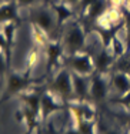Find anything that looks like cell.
Here are the masks:
<instances>
[{"instance_id": "obj_1", "label": "cell", "mask_w": 130, "mask_h": 134, "mask_svg": "<svg viewBox=\"0 0 130 134\" xmlns=\"http://www.w3.org/2000/svg\"><path fill=\"white\" fill-rule=\"evenodd\" d=\"M31 71H33V69L27 67L21 73H17V71L9 73L7 79H6V87L3 90L2 97H0V107L10 98L17 97L20 93L29 90V87L31 86Z\"/></svg>"}, {"instance_id": "obj_2", "label": "cell", "mask_w": 130, "mask_h": 134, "mask_svg": "<svg viewBox=\"0 0 130 134\" xmlns=\"http://www.w3.org/2000/svg\"><path fill=\"white\" fill-rule=\"evenodd\" d=\"M87 34L84 27L80 23H73L67 27L63 37V47H64V53L69 56L79 52H84V46H86Z\"/></svg>"}, {"instance_id": "obj_3", "label": "cell", "mask_w": 130, "mask_h": 134, "mask_svg": "<svg viewBox=\"0 0 130 134\" xmlns=\"http://www.w3.org/2000/svg\"><path fill=\"white\" fill-rule=\"evenodd\" d=\"M52 91L55 94H57L62 100H72L74 97L72 70L62 69L56 73L53 83H52Z\"/></svg>"}, {"instance_id": "obj_4", "label": "cell", "mask_w": 130, "mask_h": 134, "mask_svg": "<svg viewBox=\"0 0 130 134\" xmlns=\"http://www.w3.org/2000/svg\"><path fill=\"white\" fill-rule=\"evenodd\" d=\"M69 67L73 73L82 76H93L96 73V63L94 59L86 52H79L69 56Z\"/></svg>"}, {"instance_id": "obj_5", "label": "cell", "mask_w": 130, "mask_h": 134, "mask_svg": "<svg viewBox=\"0 0 130 134\" xmlns=\"http://www.w3.org/2000/svg\"><path fill=\"white\" fill-rule=\"evenodd\" d=\"M30 21L31 24H36L40 29H43L46 33H52L56 27V14L53 9L42 7V6H33L30 10Z\"/></svg>"}, {"instance_id": "obj_6", "label": "cell", "mask_w": 130, "mask_h": 134, "mask_svg": "<svg viewBox=\"0 0 130 134\" xmlns=\"http://www.w3.org/2000/svg\"><path fill=\"white\" fill-rule=\"evenodd\" d=\"M110 86L112 84L104 76V73H99V71L94 73L93 76H90V91H89V96L94 101H103L109 96Z\"/></svg>"}, {"instance_id": "obj_7", "label": "cell", "mask_w": 130, "mask_h": 134, "mask_svg": "<svg viewBox=\"0 0 130 134\" xmlns=\"http://www.w3.org/2000/svg\"><path fill=\"white\" fill-rule=\"evenodd\" d=\"M63 107L64 104L57 94H55L53 91H44L40 101V120H47L52 114L60 111Z\"/></svg>"}, {"instance_id": "obj_8", "label": "cell", "mask_w": 130, "mask_h": 134, "mask_svg": "<svg viewBox=\"0 0 130 134\" xmlns=\"http://www.w3.org/2000/svg\"><path fill=\"white\" fill-rule=\"evenodd\" d=\"M20 7L14 2H3L0 4V24H7V23H16L20 21V14H19Z\"/></svg>"}, {"instance_id": "obj_9", "label": "cell", "mask_w": 130, "mask_h": 134, "mask_svg": "<svg viewBox=\"0 0 130 134\" xmlns=\"http://www.w3.org/2000/svg\"><path fill=\"white\" fill-rule=\"evenodd\" d=\"M73 79V91H74V98L79 101H86L90 91V79L87 76H82L77 73L72 71Z\"/></svg>"}, {"instance_id": "obj_10", "label": "cell", "mask_w": 130, "mask_h": 134, "mask_svg": "<svg viewBox=\"0 0 130 134\" xmlns=\"http://www.w3.org/2000/svg\"><path fill=\"white\" fill-rule=\"evenodd\" d=\"M46 59H47V70L57 67L62 56L64 54V47L60 41H49L46 44Z\"/></svg>"}, {"instance_id": "obj_11", "label": "cell", "mask_w": 130, "mask_h": 134, "mask_svg": "<svg viewBox=\"0 0 130 134\" xmlns=\"http://www.w3.org/2000/svg\"><path fill=\"white\" fill-rule=\"evenodd\" d=\"M110 84L117 94L122 96L127 93V91H130V74L124 71L113 73L112 79H110Z\"/></svg>"}, {"instance_id": "obj_12", "label": "cell", "mask_w": 130, "mask_h": 134, "mask_svg": "<svg viewBox=\"0 0 130 134\" xmlns=\"http://www.w3.org/2000/svg\"><path fill=\"white\" fill-rule=\"evenodd\" d=\"M19 100L23 103V106H26L27 108H30L31 111L37 114L40 117V101H42V94H39L37 91H23L17 96Z\"/></svg>"}, {"instance_id": "obj_13", "label": "cell", "mask_w": 130, "mask_h": 134, "mask_svg": "<svg viewBox=\"0 0 130 134\" xmlns=\"http://www.w3.org/2000/svg\"><path fill=\"white\" fill-rule=\"evenodd\" d=\"M52 9H53V12H55V14H56L57 26H62V24L67 23V21L73 17V14H74L73 13V6L64 3L63 0L55 3V4L52 6Z\"/></svg>"}, {"instance_id": "obj_14", "label": "cell", "mask_w": 130, "mask_h": 134, "mask_svg": "<svg viewBox=\"0 0 130 134\" xmlns=\"http://www.w3.org/2000/svg\"><path fill=\"white\" fill-rule=\"evenodd\" d=\"M112 7L110 6V2L109 0H96V2L93 3V4L90 6V7L87 9V12H86V16L89 19H90L91 21H94L96 23L97 20L103 16L104 13H106L109 9Z\"/></svg>"}, {"instance_id": "obj_15", "label": "cell", "mask_w": 130, "mask_h": 134, "mask_svg": "<svg viewBox=\"0 0 130 134\" xmlns=\"http://www.w3.org/2000/svg\"><path fill=\"white\" fill-rule=\"evenodd\" d=\"M20 114H21V121H23L24 126H26V131L34 133L37 130V126H39L40 117L37 116L34 111H31L30 108H27L26 106H21Z\"/></svg>"}, {"instance_id": "obj_16", "label": "cell", "mask_w": 130, "mask_h": 134, "mask_svg": "<svg viewBox=\"0 0 130 134\" xmlns=\"http://www.w3.org/2000/svg\"><path fill=\"white\" fill-rule=\"evenodd\" d=\"M113 59H115L113 53L110 52L107 47H103V50H101V52L96 56V59H94V63H96V71L104 73L110 66H112Z\"/></svg>"}, {"instance_id": "obj_17", "label": "cell", "mask_w": 130, "mask_h": 134, "mask_svg": "<svg viewBox=\"0 0 130 134\" xmlns=\"http://www.w3.org/2000/svg\"><path fill=\"white\" fill-rule=\"evenodd\" d=\"M109 50L113 53V56H115L116 59H119V57H122L123 54L127 53V49H126V41L119 36V33L113 37L112 43H110V46H109Z\"/></svg>"}, {"instance_id": "obj_18", "label": "cell", "mask_w": 130, "mask_h": 134, "mask_svg": "<svg viewBox=\"0 0 130 134\" xmlns=\"http://www.w3.org/2000/svg\"><path fill=\"white\" fill-rule=\"evenodd\" d=\"M120 13H122L123 24H124V41H126V49L127 53L130 54V10L126 7V4H123L120 7Z\"/></svg>"}, {"instance_id": "obj_19", "label": "cell", "mask_w": 130, "mask_h": 134, "mask_svg": "<svg viewBox=\"0 0 130 134\" xmlns=\"http://www.w3.org/2000/svg\"><path fill=\"white\" fill-rule=\"evenodd\" d=\"M76 126L79 127V130L82 134H97L96 130V123L94 120H83V119H74Z\"/></svg>"}, {"instance_id": "obj_20", "label": "cell", "mask_w": 130, "mask_h": 134, "mask_svg": "<svg viewBox=\"0 0 130 134\" xmlns=\"http://www.w3.org/2000/svg\"><path fill=\"white\" fill-rule=\"evenodd\" d=\"M30 29H31L33 39H34V41H36L37 44H40V46H46V44L49 43V33H46L43 29H40L39 26H36V24H31Z\"/></svg>"}, {"instance_id": "obj_21", "label": "cell", "mask_w": 130, "mask_h": 134, "mask_svg": "<svg viewBox=\"0 0 130 134\" xmlns=\"http://www.w3.org/2000/svg\"><path fill=\"white\" fill-rule=\"evenodd\" d=\"M7 66H9V63H7V59H6V53L0 47V80L4 79L6 71H7Z\"/></svg>"}, {"instance_id": "obj_22", "label": "cell", "mask_w": 130, "mask_h": 134, "mask_svg": "<svg viewBox=\"0 0 130 134\" xmlns=\"http://www.w3.org/2000/svg\"><path fill=\"white\" fill-rule=\"evenodd\" d=\"M116 103L117 104H120V106H123L126 108V110L130 113V91H127V93H124V94H122L119 98H116Z\"/></svg>"}, {"instance_id": "obj_23", "label": "cell", "mask_w": 130, "mask_h": 134, "mask_svg": "<svg viewBox=\"0 0 130 134\" xmlns=\"http://www.w3.org/2000/svg\"><path fill=\"white\" fill-rule=\"evenodd\" d=\"M16 3H17V6L20 9H24V7H33V6H36L37 0H16Z\"/></svg>"}, {"instance_id": "obj_24", "label": "cell", "mask_w": 130, "mask_h": 134, "mask_svg": "<svg viewBox=\"0 0 130 134\" xmlns=\"http://www.w3.org/2000/svg\"><path fill=\"white\" fill-rule=\"evenodd\" d=\"M94 2H96V0H80V2H79V4H80L82 12H83V13H86V12H87V9L90 7V6L93 4Z\"/></svg>"}, {"instance_id": "obj_25", "label": "cell", "mask_w": 130, "mask_h": 134, "mask_svg": "<svg viewBox=\"0 0 130 134\" xmlns=\"http://www.w3.org/2000/svg\"><path fill=\"white\" fill-rule=\"evenodd\" d=\"M63 134H82V131L79 130V127L76 126H72V127H69V129H66L64 131H63Z\"/></svg>"}, {"instance_id": "obj_26", "label": "cell", "mask_w": 130, "mask_h": 134, "mask_svg": "<svg viewBox=\"0 0 130 134\" xmlns=\"http://www.w3.org/2000/svg\"><path fill=\"white\" fill-rule=\"evenodd\" d=\"M63 2L67 3V4H70V6H74V4H79L80 0H63Z\"/></svg>"}, {"instance_id": "obj_27", "label": "cell", "mask_w": 130, "mask_h": 134, "mask_svg": "<svg viewBox=\"0 0 130 134\" xmlns=\"http://www.w3.org/2000/svg\"><path fill=\"white\" fill-rule=\"evenodd\" d=\"M104 134H123V133H119V131H116V130H109V131H106Z\"/></svg>"}, {"instance_id": "obj_28", "label": "cell", "mask_w": 130, "mask_h": 134, "mask_svg": "<svg viewBox=\"0 0 130 134\" xmlns=\"http://www.w3.org/2000/svg\"><path fill=\"white\" fill-rule=\"evenodd\" d=\"M126 7H127L129 10H130V0H127V2H126Z\"/></svg>"}, {"instance_id": "obj_29", "label": "cell", "mask_w": 130, "mask_h": 134, "mask_svg": "<svg viewBox=\"0 0 130 134\" xmlns=\"http://www.w3.org/2000/svg\"><path fill=\"white\" fill-rule=\"evenodd\" d=\"M123 134H130V129H129V130H126V131L123 133Z\"/></svg>"}, {"instance_id": "obj_30", "label": "cell", "mask_w": 130, "mask_h": 134, "mask_svg": "<svg viewBox=\"0 0 130 134\" xmlns=\"http://www.w3.org/2000/svg\"><path fill=\"white\" fill-rule=\"evenodd\" d=\"M24 134H34V133H29V131H26V133H24Z\"/></svg>"}, {"instance_id": "obj_31", "label": "cell", "mask_w": 130, "mask_h": 134, "mask_svg": "<svg viewBox=\"0 0 130 134\" xmlns=\"http://www.w3.org/2000/svg\"><path fill=\"white\" fill-rule=\"evenodd\" d=\"M34 134H40V133H39V131H37V130H36V131H34Z\"/></svg>"}, {"instance_id": "obj_32", "label": "cell", "mask_w": 130, "mask_h": 134, "mask_svg": "<svg viewBox=\"0 0 130 134\" xmlns=\"http://www.w3.org/2000/svg\"><path fill=\"white\" fill-rule=\"evenodd\" d=\"M3 2H4V0H0V4H2V3H3Z\"/></svg>"}, {"instance_id": "obj_33", "label": "cell", "mask_w": 130, "mask_h": 134, "mask_svg": "<svg viewBox=\"0 0 130 134\" xmlns=\"http://www.w3.org/2000/svg\"><path fill=\"white\" fill-rule=\"evenodd\" d=\"M129 123H130V117H129Z\"/></svg>"}, {"instance_id": "obj_34", "label": "cell", "mask_w": 130, "mask_h": 134, "mask_svg": "<svg viewBox=\"0 0 130 134\" xmlns=\"http://www.w3.org/2000/svg\"><path fill=\"white\" fill-rule=\"evenodd\" d=\"M126 2H127V0H126Z\"/></svg>"}]
</instances>
